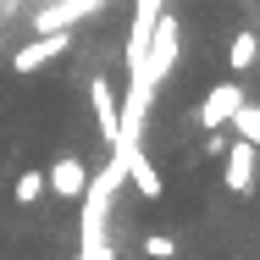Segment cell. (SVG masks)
Masks as SVG:
<instances>
[{"label":"cell","mask_w":260,"mask_h":260,"mask_svg":"<svg viewBox=\"0 0 260 260\" xmlns=\"http://www.w3.org/2000/svg\"><path fill=\"white\" fill-rule=\"evenodd\" d=\"M221 155H227V166H221V183H227L233 194H255V160H260V150H255V144H244V139H233Z\"/></svg>","instance_id":"6da1fadb"},{"label":"cell","mask_w":260,"mask_h":260,"mask_svg":"<svg viewBox=\"0 0 260 260\" xmlns=\"http://www.w3.org/2000/svg\"><path fill=\"white\" fill-rule=\"evenodd\" d=\"M45 188L61 194V200H83V194H89V166L78 155H61L50 172H45Z\"/></svg>","instance_id":"7a4b0ae2"},{"label":"cell","mask_w":260,"mask_h":260,"mask_svg":"<svg viewBox=\"0 0 260 260\" xmlns=\"http://www.w3.org/2000/svg\"><path fill=\"white\" fill-rule=\"evenodd\" d=\"M238 105H244V89H238V83H216L205 94V105H200V127H205V133H221Z\"/></svg>","instance_id":"3957f363"},{"label":"cell","mask_w":260,"mask_h":260,"mask_svg":"<svg viewBox=\"0 0 260 260\" xmlns=\"http://www.w3.org/2000/svg\"><path fill=\"white\" fill-rule=\"evenodd\" d=\"M55 55H67V34H61V39H34L28 50H17V61H11V67H17V72H39V67H45V61H55Z\"/></svg>","instance_id":"277c9868"},{"label":"cell","mask_w":260,"mask_h":260,"mask_svg":"<svg viewBox=\"0 0 260 260\" xmlns=\"http://www.w3.org/2000/svg\"><path fill=\"white\" fill-rule=\"evenodd\" d=\"M133 188H139L144 200H160V194H166V177H160V166L144 155V150H133Z\"/></svg>","instance_id":"5b68a950"},{"label":"cell","mask_w":260,"mask_h":260,"mask_svg":"<svg viewBox=\"0 0 260 260\" xmlns=\"http://www.w3.org/2000/svg\"><path fill=\"white\" fill-rule=\"evenodd\" d=\"M94 116H100V127H105V144H116L122 139V127H116V94H111V83L105 78H94Z\"/></svg>","instance_id":"8992f818"},{"label":"cell","mask_w":260,"mask_h":260,"mask_svg":"<svg viewBox=\"0 0 260 260\" xmlns=\"http://www.w3.org/2000/svg\"><path fill=\"white\" fill-rule=\"evenodd\" d=\"M255 61H260V39L255 34H233V39H227V67H233V72H249Z\"/></svg>","instance_id":"52a82bcc"},{"label":"cell","mask_w":260,"mask_h":260,"mask_svg":"<svg viewBox=\"0 0 260 260\" xmlns=\"http://www.w3.org/2000/svg\"><path fill=\"white\" fill-rule=\"evenodd\" d=\"M227 122H233V133H238L244 144H255V150H260V105H255V100H244Z\"/></svg>","instance_id":"ba28073f"},{"label":"cell","mask_w":260,"mask_h":260,"mask_svg":"<svg viewBox=\"0 0 260 260\" xmlns=\"http://www.w3.org/2000/svg\"><path fill=\"white\" fill-rule=\"evenodd\" d=\"M39 194H45V172H34V166H28V172H17V183H11V200H17V205H34Z\"/></svg>","instance_id":"9c48e42d"},{"label":"cell","mask_w":260,"mask_h":260,"mask_svg":"<svg viewBox=\"0 0 260 260\" xmlns=\"http://www.w3.org/2000/svg\"><path fill=\"white\" fill-rule=\"evenodd\" d=\"M144 255H155V260H172V255H177V244H172L166 233H150V238H144Z\"/></svg>","instance_id":"30bf717a"}]
</instances>
